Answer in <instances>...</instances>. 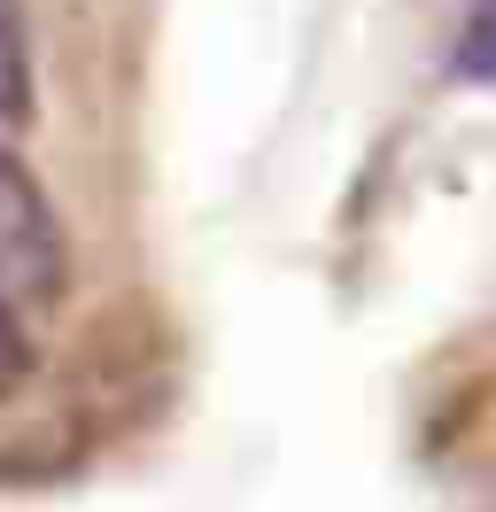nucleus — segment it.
<instances>
[{
    "mask_svg": "<svg viewBox=\"0 0 496 512\" xmlns=\"http://www.w3.org/2000/svg\"><path fill=\"white\" fill-rule=\"evenodd\" d=\"M458 70L465 78H496V0H481V16H473V32L458 47Z\"/></svg>",
    "mask_w": 496,
    "mask_h": 512,
    "instance_id": "nucleus-4",
    "label": "nucleus"
},
{
    "mask_svg": "<svg viewBox=\"0 0 496 512\" xmlns=\"http://www.w3.org/2000/svg\"><path fill=\"white\" fill-rule=\"evenodd\" d=\"M62 264H70V256H62L55 202L39 194V179L24 171V156L8 148V156H0V295L47 311L62 295Z\"/></svg>",
    "mask_w": 496,
    "mask_h": 512,
    "instance_id": "nucleus-1",
    "label": "nucleus"
},
{
    "mask_svg": "<svg viewBox=\"0 0 496 512\" xmlns=\"http://www.w3.org/2000/svg\"><path fill=\"white\" fill-rule=\"evenodd\" d=\"M24 373H31V342H24V326H16V303L0 295V396L24 388Z\"/></svg>",
    "mask_w": 496,
    "mask_h": 512,
    "instance_id": "nucleus-3",
    "label": "nucleus"
},
{
    "mask_svg": "<svg viewBox=\"0 0 496 512\" xmlns=\"http://www.w3.org/2000/svg\"><path fill=\"white\" fill-rule=\"evenodd\" d=\"M24 132H31V55H24L16 8L0 0V156L24 148Z\"/></svg>",
    "mask_w": 496,
    "mask_h": 512,
    "instance_id": "nucleus-2",
    "label": "nucleus"
}]
</instances>
